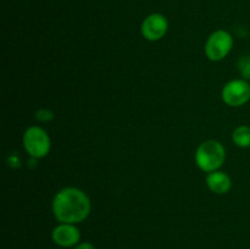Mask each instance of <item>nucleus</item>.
<instances>
[{"label": "nucleus", "instance_id": "obj_5", "mask_svg": "<svg viewBox=\"0 0 250 249\" xmlns=\"http://www.w3.org/2000/svg\"><path fill=\"white\" fill-rule=\"evenodd\" d=\"M222 100L232 107L246 105L250 100V83L246 80H232L222 88Z\"/></svg>", "mask_w": 250, "mask_h": 249}, {"label": "nucleus", "instance_id": "obj_11", "mask_svg": "<svg viewBox=\"0 0 250 249\" xmlns=\"http://www.w3.org/2000/svg\"><path fill=\"white\" fill-rule=\"evenodd\" d=\"M36 120L39 122H50L54 120V112L49 109H41L36 112Z\"/></svg>", "mask_w": 250, "mask_h": 249}, {"label": "nucleus", "instance_id": "obj_2", "mask_svg": "<svg viewBox=\"0 0 250 249\" xmlns=\"http://www.w3.org/2000/svg\"><path fill=\"white\" fill-rule=\"evenodd\" d=\"M226 160V150L217 141H205L198 146L195 151V163L204 172L210 173L217 171Z\"/></svg>", "mask_w": 250, "mask_h": 249}, {"label": "nucleus", "instance_id": "obj_9", "mask_svg": "<svg viewBox=\"0 0 250 249\" xmlns=\"http://www.w3.org/2000/svg\"><path fill=\"white\" fill-rule=\"evenodd\" d=\"M232 139L234 144L239 148H249L250 146V127L239 126L232 133Z\"/></svg>", "mask_w": 250, "mask_h": 249}, {"label": "nucleus", "instance_id": "obj_6", "mask_svg": "<svg viewBox=\"0 0 250 249\" xmlns=\"http://www.w3.org/2000/svg\"><path fill=\"white\" fill-rule=\"evenodd\" d=\"M168 29V21L163 14H151L144 19L141 31L146 41L156 42L165 37Z\"/></svg>", "mask_w": 250, "mask_h": 249}, {"label": "nucleus", "instance_id": "obj_4", "mask_svg": "<svg viewBox=\"0 0 250 249\" xmlns=\"http://www.w3.org/2000/svg\"><path fill=\"white\" fill-rule=\"evenodd\" d=\"M233 46V37L224 29L211 33L205 43V54L211 61H221L226 58Z\"/></svg>", "mask_w": 250, "mask_h": 249}, {"label": "nucleus", "instance_id": "obj_1", "mask_svg": "<svg viewBox=\"0 0 250 249\" xmlns=\"http://www.w3.org/2000/svg\"><path fill=\"white\" fill-rule=\"evenodd\" d=\"M53 214L60 224H80L92 211L90 199L82 189L66 187L59 190L53 199Z\"/></svg>", "mask_w": 250, "mask_h": 249}, {"label": "nucleus", "instance_id": "obj_7", "mask_svg": "<svg viewBox=\"0 0 250 249\" xmlns=\"http://www.w3.org/2000/svg\"><path fill=\"white\" fill-rule=\"evenodd\" d=\"M51 238L61 248H75L81 241V231L73 224H59L51 232Z\"/></svg>", "mask_w": 250, "mask_h": 249}, {"label": "nucleus", "instance_id": "obj_12", "mask_svg": "<svg viewBox=\"0 0 250 249\" xmlns=\"http://www.w3.org/2000/svg\"><path fill=\"white\" fill-rule=\"evenodd\" d=\"M73 249H97L94 247V244L90 243V242H82V243L77 244Z\"/></svg>", "mask_w": 250, "mask_h": 249}, {"label": "nucleus", "instance_id": "obj_3", "mask_svg": "<svg viewBox=\"0 0 250 249\" xmlns=\"http://www.w3.org/2000/svg\"><path fill=\"white\" fill-rule=\"evenodd\" d=\"M23 146L31 158H45L51 148L50 137L42 127L32 126L23 133Z\"/></svg>", "mask_w": 250, "mask_h": 249}, {"label": "nucleus", "instance_id": "obj_8", "mask_svg": "<svg viewBox=\"0 0 250 249\" xmlns=\"http://www.w3.org/2000/svg\"><path fill=\"white\" fill-rule=\"evenodd\" d=\"M205 181H207L208 188L216 194H226L232 188L231 177L222 171H214V172L208 173Z\"/></svg>", "mask_w": 250, "mask_h": 249}, {"label": "nucleus", "instance_id": "obj_10", "mask_svg": "<svg viewBox=\"0 0 250 249\" xmlns=\"http://www.w3.org/2000/svg\"><path fill=\"white\" fill-rule=\"evenodd\" d=\"M238 70L246 80L250 78V56L243 55L238 60Z\"/></svg>", "mask_w": 250, "mask_h": 249}]
</instances>
